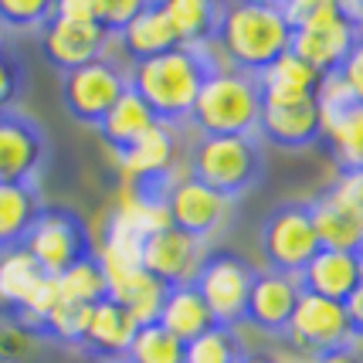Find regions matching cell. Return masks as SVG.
I'll return each instance as SVG.
<instances>
[{"instance_id":"obj_1","label":"cell","mask_w":363,"mask_h":363,"mask_svg":"<svg viewBox=\"0 0 363 363\" xmlns=\"http://www.w3.org/2000/svg\"><path fill=\"white\" fill-rule=\"evenodd\" d=\"M218 58L211 55V48L197 51V48H170L150 62L126 65L129 89L140 95L157 116V123H184L190 119V109L197 102V95L204 89L207 75L218 68Z\"/></svg>"},{"instance_id":"obj_2","label":"cell","mask_w":363,"mask_h":363,"mask_svg":"<svg viewBox=\"0 0 363 363\" xmlns=\"http://www.w3.org/2000/svg\"><path fill=\"white\" fill-rule=\"evenodd\" d=\"M292 41V28L285 24L279 0H241L221 4L214 45L221 51L218 62L245 75L265 72L275 58H282Z\"/></svg>"},{"instance_id":"obj_3","label":"cell","mask_w":363,"mask_h":363,"mask_svg":"<svg viewBox=\"0 0 363 363\" xmlns=\"http://www.w3.org/2000/svg\"><path fill=\"white\" fill-rule=\"evenodd\" d=\"M279 7H282L285 24L292 28L289 51L319 75L340 72L357 38L363 34L350 21L347 7L336 0H289Z\"/></svg>"},{"instance_id":"obj_4","label":"cell","mask_w":363,"mask_h":363,"mask_svg":"<svg viewBox=\"0 0 363 363\" xmlns=\"http://www.w3.org/2000/svg\"><path fill=\"white\" fill-rule=\"evenodd\" d=\"M262 92L255 75L218 65L190 109V126L201 136H258Z\"/></svg>"},{"instance_id":"obj_5","label":"cell","mask_w":363,"mask_h":363,"mask_svg":"<svg viewBox=\"0 0 363 363\" xmlns=\"http://www.w3.org/2000/svg\"><path fill=\"white\" fill-rule=\"evenodd\" d=\"M265 150L258 136H197L190 146V177L235 201L262 180Z\"/></svg>"},{"instance_id":"obj_6","label":"cell","mask_w":363,"mask_h":363,"mask_svg":"<svg viewBox=\"0 0 363 363\" xmlns=\"http://www.w3.org/2000/svg\"><path fill=\"white\" fill-rule=\"evenodd\" d=\"M24 252L38 262L45 275H62L65 269L79 265L95 255L92 235L75 211L68 207H41L34 228L24 238Z\"/></svg>"},{"instance_id":"obj_7","label":"cell","mask_w":363,"mask_h":363,"mask_svg":"<svg viewBox=\"0 0 363 363\" xmlns=\"http://www.w3.org/2000/svg\"><path fill=\"white\" fill-rule=\"evenodd\" d=\"M258 241H262V258L269 262L272 272L299 275L309 265V258L319 252L309 201H285V204L272 207L262 221Z\"/></svg>"},{"instance_id":"obj_8","label":"cell","mask_w":363,"mask_h":363,"mask_svg":"<svg viewBox=\"0 0 363 363\" xmlns=\"http://www.w3.org/2000/svg\"><path fill=\"white\" fill-rule=\"evenodd\" d=\"M255 272L258 269H252L241 255L231 252H214L204 258V265L194 279V289L207 302L214 326H224V330L245 326V306H248Z\"/></svg>"},{"instance_id":"obj_9","label":"cell","mask_w":363,"mask_h":363,"mask_svg":"<svg viewBox=\"0 0 363 363\" xmlns=\"http://www.w3.org/2000/svg\"><path fill=\"white\" fill-rule=\"evenodd\" d=\"M126 89H129L126 68L119 62H112L109 55L62 75L65 109H68L72 119H79L85 126H99L106 119V112L126 95Z\"/></svg>"},{"instance_id":"obj_10","label":"cell","mask_w":363,"mask_h":363,"mask_svg":"<svg viewBox=\"0 0 363 363\" xmlns=\"http://www.w3.org/2000/svg\"><path fill=\"white\" fill-rule=\"evenodd\" d=\"M309 214H313L319 248L353 252V255L363 248V214L357 207L353 177H340L333 187L316 194L309 201Z\"/></svg>"},{"instance_id":"obj_11","label":"cell","mask_w":363,"mask_h":363,"mask_svg":"<svg viewBox=\"0 0 363 363\" xmlns=\"http://www.w3.org/2000/svg\"><path fill=\"white\" fill-rule=\"evenodd\" d=\"M282 340H289L292 347H299L302 353H309V357L326 353V350H336V347H350L353 336H350L347 306H343V302L323 299V296L302 292Z\"/></svg>"},{"instance_id":"obj_12","label":"cell","mask_w":363,"mask_h":363,"mask_svg":"<svg viewBox=\"0 0 363 363\" xmlns=\"http://www.w3.org/2000/svg\"><path fill=\"white\" fill-rule=\"evenodd\" d=\"M204 258H207L204 241L170 224V228H163V231H157V235H150L143 241L140 265L143 272H150L167 289H177V285H190L197 279Z\"/></svg>"},{"instance_id":"obj_13","label":"cell","mask_w":363,"mask_h":363,"mask_svg":"<svg viewBox=\"0 0 363 363\" xmlns=\"http://www.w3.org/2000/svg\"><path fill=\"white\" fill-rule=\"evenodd\" d=\"M163 201H167L170 224L194 238H201V241L211 238L214 231H221V224L231 214V201L228 197H221L218 190L204 187L201 180H194L190 174L177 177V180H167Z\"/></svg>"},{"instance_id":"obj_14","label":"cell","mask_w":363,"mask_h":363,"mask_svg":"<svg viewBox=\"0 0 363 363\" xmlns=\"http://www.w3.org/2000/svg\"><path fill=\"white\" fill-rule=\"evenodd\" d=\"M112 38L99 24H82V21H68V17L55 14V4H51V17L41 28V51L55 68L65 72H75L82 65H92L99 58L109 55Z\"/></svg>"},{"instance_id":"obj_15","label":"cell","mask_w":363,"mask_h":363,"mask_svg":"<svg viewBox=\"0 0 363 363\" xmlns=\"http://www.w3.org/2000/svg\"><path fill=\"white\" fill-rule=\"evenodd\" d=\"M299 296L302 289L296 275L258 269L255 272L252 292H248V306H245V326L265 333V336H275V340L285 336Z\"/></svg>"},{"instance_id":"obj_16","label":"cell","mask_w":363,"mask_h":363,"mask_svg":"<svg viewBox=\"0 0 363 363\" xmlns=\"http://www.w3.org/2000/svg\"><path fill=\"white\" fill-rule=\"evenodd\" d=\"M116 167L126 184L136 187H167L177 167V136L167 123H157L146 136L133 143L129 150L116 153Z\"/></svg>"},{"instance_id":"obj_17","label":"cell","mask_w":363,"mask_h":363,"mask_svg":"<svg viewBox=\"0 0 363 363\" xmlns=\"http://www.w3.org/2000/svg\"><path fill=\"white\" fill-rule=\"evenodd\" d=\"M45 153V136L28 116H0V184H34Z\"/></svg>"},{"instance_id":"obj_18","label":"cell","mask_w":363,"mask_h":363,"mask_svg":"<svg viewBox=\"0 0 363 363\" xmlns=\"http://www.w3.org/2000/svg\"><path fill=\"white\" fill-rule=\"evenodd\" d=\"M258 140H269L279 150H309L323 140L316 99L302 102H262Z\"/></svg>"},{"instance_id":"obj_19","label":"cell","mask_w":363,"mask_h":363,"mask_svg":"<svg viewBox=\"0 0 363 363\" xmlns=\"http://www.w3.org/2000/svg\"><path fill=\"white\" fill-rule=\"evenodd\" d=\"M296 279H299V289L309 292V296H323V299H330V302H347L360 289L357 255L319 248Z\"/></svg>"},{"instance_id":"obj_20","label":"cell","mask_w":363,"mask_h":363,"mask_svg":"<svg viewBox=\"0 0 363 363\" xmlns=\"http://www.w3.org/2000/svg\"><path fill=\"white\" fill-rule=\"evenodd\" d=\"M116 41L123 48V55L129 58V65L150 62V58H157L163 51L177 48L174 28H170V21H167L163 4H143L140 14L123 28V34H116Z\"/></svg>"},{"instance_id":"obj_21","label":"cell","mask_w":363,"mask_h":363,"mask_svg":"<svg viewBox=\"0 0 363 363\" xmlns=\"http://www.w3.org/2000/svg\"><path fill=\"white\" fill-rule=\"evenodd\" d=\"M136 330L140 326L126 316V309H119L112 299H102L99 306H92V319H89L82 347L95 357H102L106 363H123Z\"/></svg>"},{"instance_id":"obj_22","label":"cell","mask_w":363,"mask_h":363,"mask_svg":"<svg viewBox=\"0 0 363 363\" xmlns=\"http://www.w3.org/2000/svg\"><path fill=\"white\" fill-rule=\"evenodd\" d=\"M319 79L323 75L313 72L306 62H299L292 51H285L282 58H275L265 72L255 75L262 102H302V99H316Z\"/></svg>"},{"instance_id":"obj_23","label":"cell","mask_w":363,"mask_h":363,"mask_svg":"<svg viewBox=\"0 0 363 363\" xmlns=\"http://www.w3.org/2000/svg\"><path fill=\"white\" fill-rule=\"evenodd\" d=\"M157 323L187 347L190 340L204 336V333L214 326V316H211L207 302L201 299V292H197L194 282H190V285L167 289V299H163V309H160Z\"/></svg>"},{"instance_id":"obj_24","label":"cell","mask_w":363,"mask_h":363,"mask_svg":"<svg viewBox=\"0 0 363 363\" xmlns=\"http://www.w3.org/2000/svg\"><path fill=\"white\" fill-rule=\"evenodd\" d=\"M153 126H157V116L150 112V106L133 89H126V95L106 112V119L95 129H99V140L106 143L112 153H123L140 136H146Z\"/></svg>"},{"instance_id":"obj_25","label":"cell","mask_w":363,"mask_h":363,"mask_svg":"<svg viewBox=\"0 0 363 363\" xmlns=\"http://www.w3.org/2000/svg\"><path fill=\"white\" fill-rule=\"evenodd\" d=\"M41 207L34 184H0V252L24 245Z\"/></svg>"},{"instance_id":"obj_26","label":"cell","mask_w":363,"mask_h":363,"mask_svg":"<svg viewBox=\"0 0 363 363\" xmlns=\"http://www.w3.org/2000/svg\"><path fill=\"white\" fill-rule=\"evenodd\" d=\"M167 21L174 28V38L180 48H204L214 45V28H218V14L221 4L211 0H163Z\"/></svg>"},{"instance_id":"obj_27","label":"cell","mask_w":363,"mask_h":363,"mask_svg":"<svg viewBox=\"0 0 363 363\" xmlns=\"http://www.w3.org/2000/svg\"><path fill=\"white\" fill-rule=\"evenodd\" d=\"M109 299L126 309V316L136 323V326H153L160 319V309H163V299H167V285L157 282L150 272H133L129 279L109 285Z\"/></svg>"},{"instance_id":"obj_28","label":"cell","mask_w":363,"mask_h":363,"mask_svg":"<svg viewBox=\"0 0 363 363\" xmlns=\"http://www.w3.org/2000/svg\"><path fill=\"white\" fill-rule=\"evenodd\" d=\"M41 282H45V272L38 269V262L24 252V245L0 252V309H7L14 316Z\"/></svg>"},{"instance_id":"obj_29","label":"cell","mask_w":363,"mask_h":363,"mask_svg":"<svg viewBox=\"0 0 363 363\" xmlns=\"http://www.w3.org/2000/svg\"><path fill=\"white\" fill-rule=\"evenodd\" d=\"M323 143L330 146L340 177H363V106L357 102L336 123L323 126Z\"/></svg>"},{"instance_id":"obj_30","label":"cell","mask_w":363,"mask_h":363,"mask_svg":"<svg viewBox=\"0 0 363 363\" xmlns=\"http://www.w3.org/2000/svg\"><path fill=\"white\" fill-rule=\"evenodd\" d=\"M55 282H58L62 302L99 306L102 299H109V282H106V272H102L95 255L79 262V265H72V269H65L62 275H55Z\"/></svg>"},{"instance_id":"obj_31","label":"cell","mask_w":363,"mask_h":363,"mask_svg":"<svg viewBox=\"0 0 363 363\" xmlns=\"http://www.w3.org/2000/svg\"><path fill=\"white\" fill-rule=\"evenodd\" d=\"M184 353H187V347L177 336H170L160 323H153V326L136 330L123 363H184Z\"/></svg>"},{"instance_id":"obj_32","label":"cell","mask_w":363,"mask_h":363,"mask_svg":"<svg viewBox=\"0 0 363 363\" xmlns=\"http://www.w3.org/2000/svg\"><path fill=\"white\" fill-rule=\"evenodd\" d=\"M245 360V347L238 340L235 330L224 326H211L204 336L190 340L184 363H241Z\"/></svg>"},{"instance_id":"obj_33","label":"cell","mask_w":363,"mask_h":363,"mask_svg":"<svg viewBox=\"0 0 363 363\" xmlns=\"http://www.w3.org/2000/svg\"><path fill=\"white\" fill-rule=\"evenodd\" d=\"M92 319V306H79V302H58L45 319V336L55 343H68V347H82L85 330Z\"/></svg>"},{"instance_id":"obj_34","label":"cell","mask_w":363,"mask_h":363,"mask_svg":"<svg viewBox=\"0 0 363 363\" xmlns=\"http://www.w3.org/2000/svg\"><path fill=\"white\" fill-rule=\"evenodd\" d=\"M51 17V0H0V28L7 31H41Z\"/></svg>"},{"instance_id":"obj_35","label":"cell","mask_w":363,"mask_h":363,"mask_svg":"<svg viewBox=\"0 0 363 363\" xmlns=\"http://www.w3.org/2000/svg\"><path fill=\"white\" fill-rule=\"evenodd\" d=\"M24 92V65L17 55L11 51H0V116L11 112L17 99Z\"/></svg>"},{"instance_id":"obj_36","label":"cell","mask_w":363,"mask_h":363,"mask_svg":"<svg viewBox=\"0 0 363 363\" xmlns=\"http://www.w3.org/2000/svg\"><path fill=\"white\" fill-rule=\"evenodd\" d=\"M143 0H99V28L116 38V34H123L133 17L140 14Z\"/></svg>"},{"instance_id":"obj_37","label":"cell","mask_w":363,"mask_h":363,"mask_svg":"<svg viewBox=\"0 0 363 363\" xmlns=\"http://www.w3.org/2000/svg\"><path fill=\"white\" fill-rule=\"evenodd\" d=\"M31 333H24L14 323H0V363H21L31 350Z\"/></svg>"},{"instance_id":"obj_38","label":"cell","mask_w":363,"mask_h":363,"mask_svg":"<svg viewBox=\"0 0 363 363\" xmlns=\"http://www.w3.org/2000/svg\"><path fill=\"white\" fill-rule=\"evenodd\" d=\"M340 75H343V82H347V89L353 92V99L363 106V34L357 38L353 51L347 55V62H343V68H340Z\"/></svg>"},{"instance_id":"obj_39","label":"cell","mask_w":363,"mask_h":363,"mask_svg":"<svg viewBox=\"0 0 363 363\" xmlns=\"http://www.w3.org/2000/svg\"><path fill=\"white\" fill-rule=\"evenodd\" d=\"M55 14L82 24H99V0H55Z\"/></svg>"},{"instance_id":"obj_40","label":"cell","mask_w":363,"mask_h":363,"mask_svg":"<svg viewBox=\"0 0 363 363\" xmlns=\"http://www.w3.org/2000/svg\"><path fill=\"white\" fill-rule=\"evenodd\" d=\"M343 306H347V319H350V336H353V343H357V340H363V285Z\"/></svg>"},{"instance_id":"obj_41","label":"cell","mask_w":363,"mask_h":363,"mask_svg":"<svg viewBox=\"0 0 363 363\" xmlns=\"http://www.w3.org/2000/svg\"><path fill=\"white\" fill-rule=\"evenodd\" d=\"M313 363H363V353L357 350V343H350V347H336V350H326V353H316Z\"/></svg>"},{"instance_id":"obj_42","label":"cell","mask_w":363,"mask_h":363,"mask_svg":"<svg viewBox=\"0 0 363 363\" xmlns=\"http://www.w3.org/2000/svg\"><path fill=\"white\" fill-rule=\"evenodd\" d=\"M241 363H279V360L269 357V353H245V360Z\"/></svg>"},{"instance_id":"obj_43","label":"cell","mask_w":363,"mask_h":363,"mask_svg":"<svg viewBox=\"0 0 363 363\" xmlns=\"http://www.w3.org/2000/svg\"><path fill=\"white\" fill-rule=\"evenodd\" d=\"M353 190H357V207L363 214V177H353Z\"/></svg>"},{"instance_id":"obj_44","label":"cell","mask_w":363,"mask_h":363,"mask_svg":"<svg viewBox=\"0 0 363 363\" xmlns=\"http://www.w3.org/2000/svg\"><path fill=\"white\" fill-rule=\"evenodd\" d=\"M357 269H360V285H363V248L357 252Z\"/></svg>"},{"instance_id":"obj_45","label":"cell","mask_w":363,"mask_h":363,"mask_svg":"<svg viewBox=\"0 0 363 363\" xmlns=\"http://www.w3.org/2000/svg\"><path fill=\"white\" fill-rule=\"evenodd\" d=\"M0 51H4V41H0Z\"/></svg>"}]
</instances>
